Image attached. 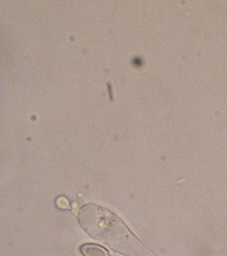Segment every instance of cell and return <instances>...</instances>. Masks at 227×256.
<instances>
[{
	"mask_svg": "<svg viewBox=\"0 0 227 256\" xmlns=\"http://www.w3.org/2000/svg\"><path fill=\"white\" fill-rule=\"evenodd\" d=\"M56 206L60 210H70V202L65 196H58L56 200Z\"/></svg>",
	"mask_w": 227,
	"mask_h": 256,
	"instance_id": "3",
	"label": "cell"
},
{
	"mask_svg": "<svg viewBox=\"0 0 227 256\" xmlns=\"http://www.w3.org/2000/svg\"><path fill=\"white\" fill-rule=\"evenodd\" d=\"M80 252L83 256H110V254L106 248L96 244L82 245Z\"/></svg>",
	"mask_w": 227,
	"mask_h": 256,
	"instance_id": "2",
	"label": "cell"
},
{
	"mask_svg": "<svg viewBox=\"0 0 227 256\" xmlns=\"http://www.w3.org/2000/svg\"><path fill=\"white\" fill-rule=\"evenodd\" d=\"M78 220L82 229L88 235L102 242L113 250L129 254L134 250V241H137L114 212L95 204H86L78 214Z\"/></svg>",
	"mask_w": 227,
	"mask_h": 256,
	"instance_id": "1",
	"label": "cell"
}]
</instances>
